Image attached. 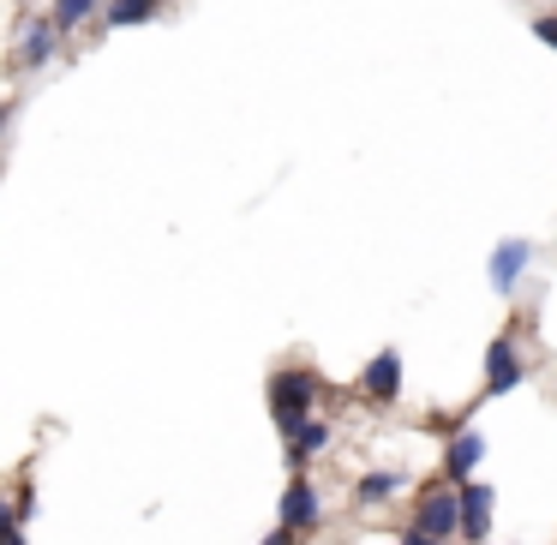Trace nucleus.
I'll use <instances>...</instances> for the list:
<instances>
[{"label":"nucleus","instance_id":"nucleus-1","mask_svg":"<svg viewBox=\"0 0 557 545\" xmlns=\"http://www.w3.org/2000/svg\"><path fill=\"white\" fill-rule=\"evenodd\" d=\"M318 389H324V384H318L312 372H300V366H294V372H276V377H270V420H276L282 437H294L306 420H312Z\"/></svg>","mask_w":557,"mask_h":545},{"label":"nucleus","instance_id":"nucleus-2","mask_svg":"<svg viewBox=\"0 0 557 545\" xmlns=\"http://www.w3.org/2000/svg\"><path fill=\"white\" fill-rule=\"evenodd\" d=\"M420 533H432V540H456L461 533V485H432V492L420 497V521H413Z\"/></svg>","mask_w":557,"mask_h":545},{"label":"nucleus","instance_id":"nucleus-3","mask_svg":"<svg viewBox=\"0 0 557 545\" xmlns=\"http://www.w3.org/2000/svg\"><path fill=\"white\" fill-rule=\"evenodd\" d=\"M318 521H324V497H318V485L300 473V480H288V492H282V528L312 533Z\"/></svg>","mask_w":557,"mask_h":545},{"label":"nucleus","instance_id":"nucleus-4","mask_svg":"<svg viewBox=\"0 0 557 545\" xmlns=\"http://www.w3.org/2000/svg\"><path fill=\"white\" fill-rule=\"evenodd\" d=\"M492 504L497 492L485 480H461V540H492Z\"/></svg>","mask_w":557,"mask_h":545},{"label":"nucleus","instance_id":"nucleus-5","mask_svg":"<svg viewBox=\"0 0 557 545\" xmlns=\"http://www.w3.org/2000/svg\"><path fill=\"white\" fill-rule=\"evenodd\" d=\"M521 377H528V366L516 360V336H497L485 348V396H509Z\"/></svg>","mask_w":557,"mask_h":545},{"label":"nucleus","instance_id":"nucleus-6","mask_svg":"<svg viewBox=\"0 0 557 545\" xmlns=\"http://www.w3.org/2000/svg\"><path fill=\"white\" fill-rule=\"evenodd\" d=\"M360 396L366 401H396L401 396V354L396 348L372 354V366L360 372Z\"/></svg>","mask_w":557,"mask_h":545},{"label":"nucleus","instance_id":"nucleus-7","mask_svg":"<svg viewBox=\"0 0 557 545\" xmlns=\"http://www.w3.org/2000/svg\"><path fill=\"white\" fill-rule=\"evenodd\" d=\"M480 461H485V437L473 432V425H461L456 437H449V449H444V473L449 480H473V473H480Z\"/></svg>","mask_w":557,"mask_h":545},{"label":"nucleus","instance_id":"nucleus-8","mask_svg":"<svg viewBox=\"0 0 557 545\" xmlns=\"http://www.w3.org/2000/svg\"><path fill=\"white\" fill-rule=\"evenodd\" d=\"M533 264V240H504L492 252V288L497 294H516V282H521V270Z\"/></svg>","mask_w":557,"mask_h":545},{"label":"nucleus","instance_id":"nucleus-9","mask_svg":"<svg viewBox=\"0 0 557 545\" xmlns=\"http://www.w3.org/2000/svg\"><path fill=\"white\" fill-rule=\"evenodd\" d=\"M61 54V25L54 18H30L25 42H18V66H49Z\"/></svg>","mask_w":557,"mask_h":545},{"label":"nucleus","instance_id":"nucleus-10","mask_svg":"<svg viewBox=\"0 0 557 545\" xmlns=\"http://www.w3.org/2000/svg\"><path fill=\"white\" fill-rule=\"evenodd\" d=\"M330 437H336V432H330V420H318V413H312V420H306L300 432L288 437V456H294V461H306V456H324V449H330Z\"/></svg>","mask_w":557,"mask_h":545},{"label":"nucleus","instance_id":"nucleus-11","mask_svg":"<svg viewBox=\"0 0 557 545\" xmlns=\"http://www.w3.org/2000/svg\"><path fill=\"white\" fill-rule=\"evenodd\" d=\"M157 13H162V0H109V13L102 18H109L114 30H126V25H150Z\"/></svg>","mask_w":557,"mask_h":545},{"label":"nucleus","instance_id":"nucleus-12","mask_svg":"<svg viewBox=\"0 0 557 545\" xmlns=\"http://www.w3.org/2000/svg\"><path fill=\"white\" fill-rule=\"evenodd\" d=\"M396 492H401V473H396V468H372V473L360 480V492H354V497L372 509V504H384V497H396Z\"/></svg>","mask_w":557,"mask_h":545},{"label":"nucleus","instance_id":"nucleus-13","mask_svg":"<svg viewBox=\"0 0 557 545\" xmlns=\"http://www.w3.org/2000/svg\"><path fill=\"white\" fill-rule=\"evenodd\" d=\"M90 13H97V0H54V25L61 30H78Z\"/></svg>","mask_w":557,"mask_h":545},{"label":"nucleus","instance_id":"nucleus-14","mask_svg":"<svg viewBox=\"0 0 557 545\" xmlns=\"http://www.w3.org/2000/svg\"><path fill=\"white\" fill-rule=\"evenodd\" d=\"M30 509H37V492H30V485H18V492H13V521H18V528L30 521Z\"/></svg>","mask_w":557,"mask_h":545},{"label":"nucleus","instance_id":"nucleus-15","mask_svg":"<svg viewBox=\"0 0 557 545\" xmlns=\"http://www.w3.org/2000/svg\"><path fill=\"white\" fill-rule=\"evenodd\" d=\"M533 37L552 42V49H557V18H540V25H533Z\"/></svg>","mask_w":557,"mask_h":545},{"label":"nucleus","instance_id":"nucleus-16","mask_svg":"<svg viewBox=\"0 0 557 545\" xmlns=\"http://www.w3.org/2000/svg\"><path fill=\"white\" fill-rule=\"evenodd\" d=\"M401 545H444V540H432V533H420V528H408V533H401Z\"/></svg>","mask_w":557,"mask_h":545},{"label":"nucleus","instance_id":"nucleus-17","mask_svg":"<svg viewBox=\"0 0 557 545\" xmlns=\"http://www.w3.org/2000/svg\"><path fill=\"white\" fill-rule=\"evenodd\" d=\"M264 545H300V540H294V528H282V533H270Z\"/></svg>","mask_w":557,"mask_h":545},{"label":"nucleus","instance_id":"nucleus-18","mask_svg":"<svg viewBox=\"0 0 557 545\" xmlns=\"http://www.w3.org/2000/svg\"><path fill=\"white\" fill-rule=\"evenodd\" d=\"M7 545H25V528H18V521L7 528Z\"/></svg>","mask_w":557,"mask_h":545}]
</instances>
